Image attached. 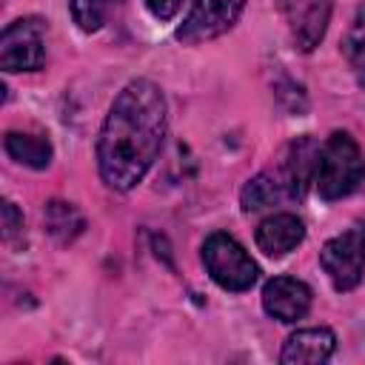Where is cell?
Listing matches in <instances>:
<instances>
[{
    "mask_svg": "<svg viewBox=\"0 0 365 365\" xmlns=\"http://www.w3.org/2000/svg\"><path fill=\"white\" fill-rule=\"evenodd\" d=\"M165 137V97L151 80H131L111 103L97 140L100 177L114 191L134 188Z\"/></svg>",
    "mask_w": 365,
    "mask_h": 365,
    "instance_id": "obj_1",
    "label": "cell"
},
{
    "mask_svg": "<svg viewBox=\"0 0 365 365\" xmlns=\"http://www.w3.org/2000/svg\"><path fill=\"white\" fill-rule=\"evenodd\" d=\"M362 177H365V160H362L359 145L354 143L351 134L334 131L319 145V157L314 168V185L319 197L325 200L348 197L359 185Z\"/></svg>",
    "mask_w": 365,
    "mask_h": 365,
    "instance_id": "obj_2",
    "label": "cell"
},
{
    "mask_svg": "<svg viewBox=\"0 0 365 365\" xmlns=\"http://www.w3.org/2000/svg\"><path fill=\"white\" fill-rule=\"evenodd\" d=\"M202 262L211 279L225 291H248L257 282V262L248 251L228 234L217 231L202 242Z\"/></svg>",
    "mask_w": 365,
    "mask_h": 365,
    "instance_id": "obj_3",
    "label": "cell"
},
{
    "mask_svg": "<svg viewBox=\"0 0 365 365\" xmlns=\"http://www.w3.org/2000/svg\"><path fill=\"white\" fill-rule=\"evenodd\" d=\"M46 63V26L37 17L14 20L0 34L3 71H37Z\"/></svg>",
    "mask_w": 365,
    "mask_h": 365,
    "instance_id": "obj_4",
    "label": "cell"
},
{
    "mask_svg": "<svg viewBox=\"0 0 365 365\" xmlns=\"http://www.w3.org/2000/svg\"><path fill=\"white\" fill-rule=\"evenodd\" d=\"M245 0H191V9L177 29V40L182 43H202L228 31L237 17L242 14Z\"/></svg>",
    "mask_w": 365,
    "mask_h": 365,
    "instance_id": "obj_5",
    "label": "cell"
},
{
    "mask_svg": "<svg viewBox=\"0 0 365 365\" xmlns=\"http://www.w3.org/2000/svg\"><path fill=\"white\" fill-rule=\"evenodd\" d=\"M319 262L336 291L356 288L362 279V271H365V257L359 251L354 231H348L342 237H331L319 251Z\"/></svg>",
    "mask_w": 365,
    "mask_h": 365,
    "instance_id": "obj_6",
    "label": "cell"
},
{
    "mask_svg": "<svg viewBox=\"0 0 365 365\" xmlns=\"http://www.w3.org/2000/svg\"><path fill=\"white\" fill-rule=\"evenodd\" d=\"M262 308L279 322H297L311 308V288L294 277H274L262 288Z\"/></svg>",
    "mask_w": 365,
    "mask_h": 365,
    "instance_id": "obj_7",
    "label": "cell"
},
{
    "mask_svg": "<svg viewBox=\"0 0 365 365\" xmlns=\"http://www.w3.org/2000/svg\"><path fill=\"white\" fill-rule=\"evenodd\" d=\"M282 11L291 23L294 43L302 51H311L328 29L331 0H282Z\"/></svg>",
    "mask_w": 365,
    "mask_h": 365,
    "instance_id": "obj_8",
    "label": "cell"
},
{
    "mask_svg": "<svg viewBox=\"0 0 365 365\" xmlns=\"http://www.w3.org/2000/svg\"><path fill=\"white\" fill-rule=\"evenodd\" d=\"M336 348V336L331 328H302L291 334L282 345L279 359L285 365H314L325 362Z\"/></svg>",
    "mask_w": 365,
    "mask_h": 365,
    "instance_id": "obj_9",
    "label": "cell"
},
{
    "mask_svg": "<svg viewBox=\"0 0 365 365\" xmlns=\"http://www.w3.org/2000/svg\"><path fill=\"white\" fill-rule=\"evenodd\" d=\"M305 237V225L294 214H271L257 225V245L268 257H285Z\"/></svg>",
    "mask_w": 365,
    "mask_h": 365,
    "instance_id": "obj_10",
    "label": "cell"
},
{
    "mask_svg": "<svg viewBox=\"0 0 365 365\" xmlns=\"http://www.w3.org/2000/svg\"><path fill=\"white\" fill-rule=\"evenodd\" d=\"M240 200H242V211H265V208L279 205L282 200H291V191L282 182L279 171L274 168V171H262L254 180H248Z\"/></svg>",
    "mask_w": 365,
    "mask_h": 365,
    "instance_id": "obj_11",
    "label": "cell"
},
{
    "mask_svg": "<svg viewBox=\"0 0 365 365\" xmlns=\"http://www.w3.org/2000/svg\"><path fill=\"white\" fill-rule=\"evenodd\" d=\"M6 151L11 160H17L29 168H46L51 163V143L43 134L9 131L6 134Z\"/></svg>",
    "mask_w": 365,
    "mask_h": 365,
    "instance_id": "obj_12",
    "label": "cell"
},
{
    "mask_svg": "<svg viewBox=\"0 0 365 365\" xmlns=\"http://www.w3.org/2000/svg\"><path fill=\"white\" fill-rule=\"evenodd\" d=\"M43 220H46V228L54 240L60 242H71L80 231H83V214L71 205V202H63V200H51L43 211Z\"/></svg>",
    "mask_w": 365,
    "mask_h": 365,
    "instance_id": "obj_13",
    "label": "cell"
},
{
    "mask_svg": "<svg viewBox=\"0 0 365 365\" xmlns=\"http://www.w3.org/2000/svg\"><path fill=\"white\" fill-rule=\"evenodd\" d=\"M71 17L83 31H97L108 23V17L123 6V0H68Z\"/></svg>",
    "mask_w": 365,
    "mask_h": 365,
    "instance_id": "obj_14",
    "label": "cell"
},
{
    "mask_svg": "<svg viewBox=\"0 0 365 365\" xmlns=\"http://www.w3.org/2000/svg\"><path fill=\"white\" fill-rule=\"evenodd\" d=\"M17 234H23V217L20 211L14 208V202H3V240L11 242Z\"/></svg>",
    "mask_w": 365,
    "mask_h": 365,
    "instance_id": "obj_15",
    "label": "cell"
},
{
    "mask_svg": "<svg viewBox=\"0 0 365 365\" xmlns=\"http://www.w3.org/2000/svg\"><path fill=\"white\" fill-rule=\"evenodd\" d=\"M345 51H348V57H351L354 68H356L359 74H365V29H356V31L348 37Z\"/></svg>",
    "mask_w": 365,
    "mask_h": 365,
    "instance_id": "obj_16",
    "label": "cell"
},
{
    "mask_svg": "<svg viewBox=\"0 0 365 365\" xmlns=\"http://www.w3.org/2000/svg\"><path fill=\"white\" fill-rule=\"evenodd\" d=\"M145 3H148L151 14H154L157 20H171V17L180 11V3H182V0H145Z\"/></svg>",
    "mask_w": 365,
    "mask_h": 365,
    "instance_id": "obj_17",
    "label": "cell"
},
{
    "mask_svg": "<svg viewBox=\"0 0 365 365\" xmlns=\"http://www.w3.org/2000/svg\"><path fill=\"white\" fill-rule=\"evenodd\" d=\"M354 237H356V242H359V251H362V257H365V225L354 228Z\"/></svg>",
    "mask_w": 365,
    "mask_h": 365,
    "instance_id": "obj_18",
    "label": "cell"
}]
</instances>
